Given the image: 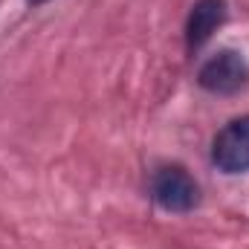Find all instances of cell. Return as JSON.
Wrapping results in <instances>:
<instances>
[{
	"label": "cell",
	"mask_w": 249,
	"mask_h": 249,
	"mask_svg": "<svg viewBox=\"0 0 249 249\" xmlns=\"http://www.w3.org/2000/svg\"><path fill=\"white\" fill-rule=\"evenodd\" d=\"M151 197L160 209L186 214L200 203V186L183 165H162L151 177Z\"/></svg>",
	"instance_id": "6da1fadb"
},
{
	"label": "cell",
	"mask_w": 249,
	"mask_h": 249,
	"mask_svg": "<svg viewBox=\"0 0 249 249\" xmlns=\"http://www.w3.org/2000/svg\"><path fill=\"white\" fill-rule=\"evenodd\" d=\"M197 84L214 96H235L249 84V64L235 50H220L200 67Z\"/></svg>",
	"instance_id": "7a4b0ae2"
},
{
	"label": "cell",
	"mask_w": 249,
	"mask_h": 249,
	"mask_svg": "<svg viewBox=\"0 0 249 249\" xmlns=\"http://www.w3.org/2000/svg\"><path fill=\"white\" fill-rule=\"evenodd\" d=\"M212 162L223 174L249 171V116L226 122L212 142Z\"/></svg>",
	"instance_id": "3957f363"
},
{
	"label": "cell",
	"mask_w": 249,
	"mask_h": 249,
	"mask_svg": "<svg viewBox=\"0 0 249 249\" xmlns=\"http://www.w3.org/2000/svg\"><path fill=\"white\" fill-rule=\"evenodd\" d=\"M226 20V0H197L186 18V47L197 53Z\"/></svg>",
	"instance_id": "277c9868"
},
{
	"label": "cell",
	"mask_w": 249,
	"mask_h": 249,
	"mask_svg": "<svg viewBox=\"0 0 249 249\" xmlns=\"http://www.w3.org/2000/svg\"><path fill=\"white\" fill-rule=\"evenodd\" d=\"M26 3H29V6H44L47 0H26Z\"/></svg>",
	"instance_id": "5b68a950"
}]
</instances>
